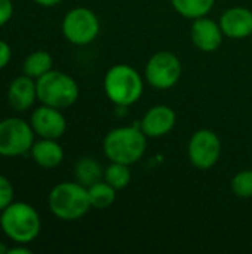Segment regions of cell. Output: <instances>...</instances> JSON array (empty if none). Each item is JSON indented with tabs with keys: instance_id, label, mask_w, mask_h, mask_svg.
Returning a JSON list of instances; mask_svg holds the SVG:
<instances>
[{
	"instance_id": "8",
	"label": "cell",
	"mask_w": 252,
	"mask_h": 254,
	"mask_svg": "<svg viewBox=\"0 0 252 254\" xmlns=\"http://www.w3.org/2000/svg\"><path fill=\"white\" fill-rule=\"evenodd\" d=\"M183 65L180 58L169 51H160L150 57L146 65L147 82L160 91L175 86L181 77Z\"/></svg>"
},
{
	"instance_id": "10",
	"label": "cell",
	"mask_w": 252,
	"mask_h": 254,
	"mask_svg": "<svg viewBox=\"0 0 252 254\" xmlns=\"http://www.w3.org/2000/svg\"><path fill=\"white\" fill-rule=\"evenodd\" d=\"M30 124L36 135L40 138L58 140L67 129V121L61 110L46 104H42L31 113Z\"/></svg>"
},
{
	"instance_id": "20",
	"label": "cell",
	"mask_w": 252,
	"mask_h": 254,
	"mask_svg": "<svg viewBox=\"0 0 252 254\" xmlns=\"http://www.w3.org/2000/svg\"><path fill=\"white\" fill-rule=\"evenodd\" d=\"M132 179V173L129 170V165L120 164V162H111L105 170H104V180L113 186L116 190L125 189Z\"/></svg>"
},
{
	"instance_id": "14",
	"label": "cell",
	"mask_w": 252,
	"mask_h": 254,
	"mask_svg": "<svg viewBox=\"0 0 252 254\" xmlns=\"http://www.w3.org/2000/svg\"><path fill=\"white\" fill-rule=\"evenodd\" d=\"M37 100L36 79L24 74L15 77L7 88V101L16 112L28 110Z\"/></svg>"
},
{
	"instance_id": "21",
	"label": "cell",
	"mask_w": 252,
	"mask_h": 254,
	"mask_svg": "<svg viewBox=\"0 0 252 254\" xmlns=\"http://www.w3.org/2000/svg\"><path fill=\"white\" fill-rule=\"evenodd\" d=\"M232 190L239 198H252V170H244L233 177Z\"/></svg>"
},
{
	"instance_id": "11",
	"label": "cell",
	"mask_w": 252,
	"mask_h": 254,
	"mask_svg": "<svg viewBox=\"0 0 252 254\" xmlns=\"http://www.w3.org/2000/svg\"><path fill=\"white\" fill-rule=\"evenodd\" d=\"M223 30L220 27V22H215L211 18L201 16L193 19L190 37L195 46L203 52H214L220 48L223 42Z\"/></svg>"
},
{
	"instance_id": "3",
	"label": "cell",
	"mask_w": 252,
	"mask_h": 254,
	"mask_svg": "<svg viewBox=\"0 0 252 254\" xmlns=\"http://www.w3.org/2000/svg\"><path fill=\"white\" fill-rule=\"evenodd\" d=\"M3 234L16 244L34 241L42 229V220L36 208L27 202H12L0 214Z\"/></svg>"
},
{
	"instance_id": "25",
	"label": "cell",
	"mask_w": 252,
	"mask_h": 254,
	"mask_svg": "<svg viewBox=\"0 0 252 254\" xmlns=\"http://www.w3.org/2000/svg\"><path fill=\"white\" fill-rule=\"evenodd\" d=\"M22 244H19V246H16V247H13V249H7L6 250V253L7 254H31V250H28V249H25V247H21Z\"/></svg>"
},
{
	"instance_id": "16",
	"label": "cell",
	"mask_w": 252,
	"mask_h": 254,
	"mask_svg": "<svg viewBox=\"0 0 252 254\" xmlns=\"http://www.w3.org/2000/svg\"><path fill=\"white\" fill-rule=\"evenodd\" d=\"M52 64H53V60L49 52L34 51L24 60L22 71H24V74H27L33 79H39L40 76H43L45 73L52 70Z\"/></svg>"
},
{
	"instance_id": "15",
	"label": "cell",
	"mask_w": 252,
	"mask_h": 254,
	"mask_svg": "<svg viewBox=\"0 0 252 254\" xmlns=\"http://www.w3.org/2000/svg\"><path fill=\"white\" fill-rule=\"evenodd\" d=\"M30 152L34 162L42 168H55L64 159V150L58 140L53 138H40L39 141H34Z\"/></svg>"
},
{
	"instance_id": "13",
	"label": "cell",
	"mask_w": 252,
	"mask_h": 254,
	"mask_svg": "<svg viewBox=\"0 0 252 254\" xmlns=\"http://www.w3.org/2000/svg\"><path fill=\"white\" fill-rule=\"evenodd\" d=\"M224 36L230 39H245L252 34V10L247 7H230L220 18Z\"/></svg>"
},
{
	"instance_id": "9",
	"label": "cell",
	"mask_w": 252,
	"mask_h": 254,
	"mask_svg": "<svg viewBox=\"0 0 252 254\" xmlns=\"http://www.w3.org/2000/svg\"><path fill=\"white\" fill-rule=\"evenodd\" d=\"M187 155L193 167L199 170H209L220 159L221 140L211 129H199L189 141Z\"/></svg>"
},
{
	"instance_id": "22",
	"label": "cell",
	"mask_w": 252,
	"mask_h": 254,
	"mask_svg": "<svg viewBox=\"0 0 252 254\" xmlns=\"http://www.w3.org/2000/svg\"><path fill=\"white\" fill-rule=\"evenodd\" d=\"M13 202V186L7 177L0 174V213Z\"/></svg>"
},
{
	"instance_id": "18",
	"label": "cell",
	"mask_w": 252,
	"mask_h": 254,
	"mask_svg": "<svg viewBox=\"0 0 252 254\" xmlns=\"http://www.w3.org/2000/svg\"><path fill=\"white\" fill-rule=\"evenodd\" d=\"M88 195L91 201V207L97 210H105L113 205L116 201V189L110 186L105 180L97 182L95 185L88 188Z\"/></svg>"
},
{
	"instance_id": "2",
	"label": "cell",
	"mask_w": 252,
	"mask_h": 254,
	"mask_svg": "<svg viewBox=\"0 0 252 254\" xmlns=\"http://www.w3.org/2000/svg\"><path fill=\"white\" fill-rule=\"evenodd\" d=\"M49 210L64 222H74L88 214L92 208L88 188L79 182H62L52 188L48 198Z\"/></svg>"
},
{
	"instance_id": "26",
	"label": "cell",
	"mask_w": 252,
	"mask_h": 254,
	"mask_svg": "<svg viewBox=\"0 0 252 254\" xmlns=\"http://www.w3.org/2000/svg\"><path fill=\"white\" fill-rule=\"evenodd\" d=\"M33 1H36L37 4H40V6H45V7H52V6H56V4H59L62 0H33Z\"/></svg>"
},
{
	"instance_id": "23",
	"label": "cell",
	"mask_w": 252,
	"mask_h": 254,
	"mask_svg": "<svg viewBox=\"0 0 252 254\" xmlns=\"http://www.w3.org/2000/svg\"><path fill=\"white\" fill-rule=\"evenodd\" d=\"M13 15L12 0H0V27L4 25Z\"/></svg>"
},
{
	"instance_id": "24",
	"label": "cell",
	"mask_w": 252,
	"mask_h": 254,
	"mask_svg": "<svg viewBox=\"0 0 252 254\" xmlns=\"http://www.w3.org/2000/svg\"><path fill=\"white\" fill-rule=\"evenodd\" d=\"M10 58H12L10 46H9L4 40H1V39H0V70H1V68H4V67L9 64Z\"/></svg>"
},
{
	"instance_id": "12",
	"label": "cell",
	"mask_w": 252,
	"mask_h": 254,
	"mask_svg": "<svg viewBox=\"0 0 252 254\" xmlns=\"http://www.w3.org/2000/svg\"><path fill=\"white\" fill-rule=\"evenodd\" d=\"M177 122V115L175 112L168 107V106H153L146 112L140 122L141 131L150 137V138H157L163 137L168 132L172 131Z\"/></svg>"
},
{
	"instance_id": "6",
	"label": "cell",
	"mask_w": 252,
	"mask_h": 254,
	"mask_svg": "<svg viewBox=\"0 0 252 254\" xmlns=\"http://www.w3.org/2000/svg\"><path fill=\"white\" fill-rule=\"evenodd\" d=\"M36 132L31 124L19 118L0 121V156L13 158L25 155L34 144Z\"/></svg>"
},
{
	"instance_id": "1",
	"label": "cell",
	"mask_w": 252,
	"mask_h": 254,
	"mask_svg": "<svg viewBox=\"0 0 252 254\" xmlns=\"http://www.w3.org/2000/svg\"><path fill=\"white\" fill-rule=\"evenodd\" d=\"M147 135L140 127H120L111 129L102 140L104 155L110 162L137 164L146 153Z\"/></svg>"
},
{
	"instance_id": "17",
	"label": "cell",
	"mask_w": 252,
	"mask_h": 254,
	"mask_svg": "<svg viewBox=\"0 0 252 254\" xmlns=\"http://www.w3.org/2000/svg\"><path fill=\"white\" fill-rule=\"evenodd\" d=\"M74 174H76V182H79L85 188H89L97 182L104 180V170L92 158H82L76 164Z\"/></svg>"
},
{
	"instance_id": "4",
	"label": "cell",
	"mask_w": 252,
	"mask_h": 254,
	"mask_svg": "<svg viewBox=\"0 0 252 254\" xmlns=\"http://www.w3.org/2000/svg\"><path fill=\"white\" fill-rule=\"evenodd\" d=\"M104 91L111 103L119 107H128L141 98L144 82L134 67L116 64L110 67L104 76Z\"/></svg>"
},
{
	"instance_id": "5",
	"label": "cell",
	"mask_w": 252,
	"mask_h": 254,
	"mask_svg": "<svg viewBox=\"0 0 252 254\" xmlns=\"http://www.w3.org/2000/svg\"><path fill=\"white\" fill-rule=\"evenodd\" d=\"M37 86V100L42 104L55 107V109H67L73 106L79 98V85L77 82L67 73L50 70L36 79Z\"/></svg>"
},
{
	"instance_id": "19",
	"label": "cell",
	"mask_w": 252,
	"mask_h": 254,
	"mask_svg": "<svg viewBox=\"0 0 252 254\" xmlns=\"http://www.w3.org/2000/svg\"><path fill=\"white\" fill-rule=\"evenodd\" d=\"M174 9L184 18L196 19L206 16L212 9L215 0H171Z\"/></svg>"
},
{
	"instance_id": "7",
	"label": "cell",
	"mask_w": 252,
	"mask_h": 254,
	"mask_svg": "<svg viewBox=\"0 0 252 254\" xmlns=\"http://www.w3.org/2000/svg\"><path fill=\"white\" fill-rule=\"evenodd\" d=\"M61 30L64 37L77 46L92 43L100 33V19L88 7H74L62 19Z\"/></svg>"
}]
</instances>
